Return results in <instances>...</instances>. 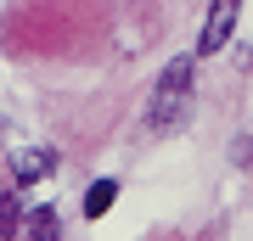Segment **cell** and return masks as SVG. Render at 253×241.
<instances>
[{
	"label": "cell",
	"mask_w": 253,
	"mask_h": 241,
	"mask_svg": "<svg viewBox=\"0 0 253 241\" xmlns=\"http://www.w3.org/2000/svg\"><path fill=\"white\" fill-rule=\"evenodd\" d=\"M191 73H197V68H191V56H174V62L163 68L152 101H146V129L169 135V129L186 124V107H191Z\"/></svg>",
	"instance_id": "1"
},
{
	"label": "cell",
	"mask_w": 253,
	"mask_h": 241,
	"mask_svg": "<svg viewBox=\"0 0 253 241\" xmlns=\"http://www.w3.org/2000/svg\"><path fill=\"white\" fill-rule=\"evenodd\" d=\"M236 17H242V0H214V6H208V17H203L197 51H203V56L225 51V45H231V34H236Z\"/></svg>",
	"instance_id": "2"
},
{
	"label": "cell",
	"mask_w": 253,
	"mask_h": 241,
	"mask_svg": "<svg viewBox=\"0 0 253 241\" xmlns=\"http://www.w3.org/2000/svg\"><path fill=\"white\" fill-rule=\"evenodd\" d=\"M51 169H56V152H45V146H11L6 152L11 185H40V179H51Z\"/></svg>",
	"instance_id": "3"
},
{
	"label": "cell",
	"mask_w": 253,
	"mask_h": 241,
	"mask_svg": "<svg viewBox=\"0 0 253 241\" xmlns=\"http://www.w3.org/2000/svg\"><path fill=\"white\" fill-rule=\"evenodd\" d=\"M28 241H62V219H56V207H34V213L23 219Z\"/></svg>",
	"instance_id": "4"
},
{
	"label": "cell",
	"mask_w": 253,
	"mask_h": 241,
	"mask_svg": "<svg viewBox=\"0 0 253 241\" xmlns=\"http://www.w3.org/2000/svg\"><path fill=\"white\" fill-rule=\"evenodd\" d=\"M113 197H118V179H96V185L84 191V213H90V219H101V213L113 207Z\"/></svg>",
	"instance_id": "5"
},
{
	"label": "cell",
	"mask_w": 253,
	"mask_h": 241,
	"mask_svg": "<svg viewBox=\"0 0 253 241\" xmlns=\"http://www.w3.org/2000/svg\"><path fill=\"white\" fill-rule=\"evenodd\" d=\"M23 230V202L17 197H0V241H11Z\"/></svg>",
	"instance_id": "6"
},
{
	"label": "cell",
	"mask_w": 253,
	"mask_h": 241,
	"mask_svg": "<svg viewBox=\"0 0 253 241\" xmlns=\"http://www.w3.org/2000/svg\"><path fill=\"white\" fill-rule=\"evenodd\" d=\"M231 157H236V163H253V140H236V146H231Z\"/></svg>",
	"instance_id": "7"
}]
</instances>
